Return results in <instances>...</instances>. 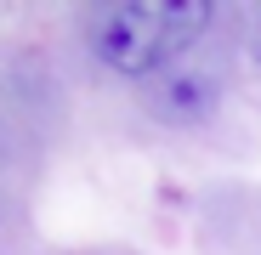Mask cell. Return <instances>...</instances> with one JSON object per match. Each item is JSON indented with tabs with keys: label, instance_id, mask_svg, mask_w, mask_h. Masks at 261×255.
<instances>
[{
	"label": "cell",
	"instance_id": "obj_1",
	"mask_svg": "<svg viewBox=\"0 0 261 255\" xmlns=\"http://www.w3.org/2000/svg\"><path fill=\"white\" fill-rule=\"evenodd\" d=\"M210 17V0H108L85 17V46L125 79H153L204 40Z\"/></svg>",
	"mask_w": 261,
	"mask_h": 255
},
{
	"label": "cell",
	"instance_id": "obj_2",
	"mask_svg": "<svg viewBox=\"0 0 261 255\" xmlns=\"http://www.w3.org/2000/svg\"><path fill=\"white\" fill-rule=\"evenodd\" d=\"M148 108L170 125H199L216 108V79L210 74H165L148 91Z\"/></svg>",
	"mask_w": 261,
	"mask_h": 255
}]
</instances>
